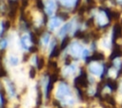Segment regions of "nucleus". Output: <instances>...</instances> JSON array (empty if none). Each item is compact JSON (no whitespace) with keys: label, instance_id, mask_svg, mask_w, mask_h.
<instances>
[{"label":"nucleus","instance_id":"nucleus-9","mask_svg":"<svg viewBox=\"0 0 122 108\" xmlns=\"http://www.w3.org/2000/svg\"><path fill=\"white\" fill-rule=\"evenodd\" d=\"M8 60H9V63L11 66H16L19 63V58L15 54H10Z\"/></svg>","mask_w":122,"mask_h":108},{"label":"nucleus","instance_id":"nucleus-6","mask_svg":"<svg viewBox=\"0 0 122 108\" xmlns=\"http://www.w3.org/2000/svg\"><path fill=\"white\" fill-rule=\"evenodd\" d=\"M96 19H97V22H98V24H99L100 26H104V25H106L107 22H108L107 15L105 14L104 11H100V12L97 14Z\"/></svg>","mask_w":122,"mask_h":108},{"label":"nucleus","instance_id":"nucleus-20","mask_svg":"<svg viewBox=\"0 0 122 108\" xmlns=\"http://www.w3.org/2000/svg\"><path fill=\"white\" fill-rule=\"evenodd\" d=\"M119 91H120V93H122V81L119 84Z\"/></svg>","mask_w":122,"mask_h":108},{"label":"nucleus","instance_id":"nucleus-10","mask_svg":"<svg viewBox=\"0 0 122 108\" xmlns=\"http://www.w3.org/2000/svg\"><path fill=\"white\" fill-rule=\"evenodd\" d=\"M5 84H6V85H5V86H6V89H7L8 93L10 94V97H13V96L15 95V90H14V87H13L12 83H11L10 81H6Z\"/></svg>","mask_w":122,"mask_h":108},{"label":"nucleus","instance_id":"nucleus-23","mask_svg":"<svg viewBox=\"0 0 122 108\" xmlns=\"http://www.w3.org/2000/svg\"><path fill=\"white\" fill-rule=\"evenodd\" d=\"M50 1H51V0H50Z\"/></svg>","mask_w":122,"mask_h":108},{"label":"nucleus","instance_id":"nucleus-13","mask_svg":"<svg viewBox=\"0 0 122 108\" xmlns=\"http://www.w3.org/2000/svg\"><path fill=\"white\" fill-rule=\"evenodd\" d=\"M59 1L65 7H69L70 8V7H73L75 5V3H76L77 0H59Z\"/></svg>","mask_w":122,"mask_h":108},{"label":"nucleus","instance_id":"nucleus-11","mask_svg":"<svg viewBox=\"0 0 122 108\" xmlns=\"http://www.w3.org/2000/svg\"><path fill=\"white\" fill-rule=\"evenodd\" d=\"M75 69H76L75 65H70V66H67V67L64 69V71H63V74H64V76L72 75V74L75 72Z\"/></svg>","mask_w":122,"mask_h":108},{"label":"nucleus","instance_id":"nucleus-16","mask_svg":"<svg viewBox=\"0 0 122 108\" xmlns=\"http://www.w3.org/2000/svg\"><path fill=\"white\" fill-rule=\"evenodd\" d=\"M109 74H110V76H111V77L115 78V77H116V75H117V71H116L115 69H110Z\"/></svg>","mask_w":122,"mask_h":108},{"label":"nucleus","instance_id":"nucleus-14","mask_svg":"<svg viewBox=\"0 0 122 108\" xmlns=\"http://www.w3.org/2000/svg\"><path fill=\"white\" fill-rule=\"evenodd\" d=\"M110 45H111V41H110V39H109V38H104V39L102 40V46H103L104 48H109Z\"/></svg>","mask_w":122,"mask_h":108},{"label":"nucleus","instance_id":"nucleus-8","mask_svg":"<svg viewBox=\"0 0 122 108\" xmlns=\"http://www.w3.org/2000/svg\"><path fill=\"white\" fill-rule=\"evenodd\" d=\"M55 8H56V5L55 3L51 0V1H49V3L47 4V7H46V11L49 15H52L54 10H55Z\"/></svg>","mask_w":122,"mask_h":108},{"label":"nucleus","instance_id":"nucleus-7","mask_svg":"<svg viewBox=\"0 0 122 108\" xmlns=\"http://www.w3.org/2000/svg\"><path fill=\"white\" fill-rule=\"evenodd\" d=\"M60 24H61V19L60 18H52L49 22V27H50V29L53 30L56 27H58L60 26Z\"/></svg>","mask_w":122,"mask_h":108},{"label":"nucleus","instance_id":"nucleus-22","mask_svg":"<svg viewBox=\"0 0 122 108\" xmlns=\"http://www.w3.org/2000/svg\"><path fill=\"white\" fill-rule=\"evenodd\" d=\"M117 1H119V2H122V0H117Z\"/></svg>","mask_w":122,"mask_h":108},{"label":"nucleus","instance_id":"nucleus-19","mask_svg":"<svg viewBox=\"0 0 122 108\" xmlns=\"http://www.w3.org/2000/svg\"><path fill=\"white\" fill-rule=\"evenodd\" d=\"M3 29H4V27H3V24L0 22V35H1L2 31H3Z\"/></svg>","mask_w":122,"mask_h":108},{"label":"nucleus","instance_id":"nucleus-17","mask_svg":"<svg viewBox=\"0 0 122 108\" xmlns=\"http://www.w3.org/2000/svg\"><path fill=\"white\" fill-rule=\"evenodd\" d=\"M7 45H8L7 40H2L1 43H0V48H5L7 46Z\"/></svg>","mask_w":122,"mask_h":108},{"label":"nucleus","instance_id":"nucleus-4","mask_svg":"<svg viewBox=\"0 0 122 108\" xmlns=\"http://www.w3.org/2000/svg\"><path fill=\"white\" fill-rule=\"evenodd\" d=\"M41 85H42V88H43L44 95L47 98L48 93H49V89H50V79L48 77H44L41 81Z\"/></svg>","mask_w":122,"mask_h":108},{"label":"nucleus","instance_id":"nucleus-3","mask_svg":"<svg viewBox=\"0 0 122 108\" xmlns=\"http://www.w3.org/2000/svg\"><path fill=\"white\" fill-rule=\"evenodd\" d=\"M83 49H84V48H83L78 43L74 42V43H72V44L71 45V46H70V53H71L72 56H74V57H78V56L82 55Z\"/></svg>","mask_w":122,"mask_h":108},{"label":"nucleus","instance_id":"nucleus-15","mask_svg":"<svg viewBox=\"0 0 122 108\" xmlns=\"http://www.w3.org/2000/svg\"><path fill=\"white\" fill-rule=\"evenodd\" d=\"M42 43H43V45H45L50 43V35H49V34H45V35L43 36V38H42Z\"/></svg>","mask_w":122,"mask_h":108},{"label":"nucleus","instance_id":"nucleus-12","mask_svg":"<svg viewBox=\"0 0 122 108\" xmlns=\"http://www.w3.org/2000/svg\"><path fill=\"white\" fill-rule=\"evenodd\" d=\"M70 27H71V24H66L65 26H63L62 28L59 30L58 35H59L60 37H64V36L66 35V33L68 32V30L70 29Z\"/></svg>","mask_w":122,"mask_h":108},{"label":"nucleus","instance_id":"nucleus-1","mask_svg":"<svg viewBox=\"0 0 122 108\" xmlns=\"http://www.w3.org/2000/svg\"><path fill=\"white\" fill-rule=\"evenodd\" d=\"M70 95H71V89L68 86V84H66L64 82L59 83L56 88V91H55L56 98L59 99H65L66 98L70 97Z\"/></svg>","mask_w":122,"mask_h":108},{"label":"nucleus","instance_id":"nucleus-18","mask_svg":"<svg viewBox=\"0 0 122 108\" xmlns=\"http://www.w3.org/2000/svg\"><path fill=\"white\" fill-rule=\"evenodd\" d=\"M89 53H90V51H89L88 49H83L82 56H83V57H87V56H89Z\"/></svg>","mask_w":122,"mask_h":108},{"label":"nucleus","instance_id":"nucleus-5","mask_svg":"<svg viewBox=\"0 0 122 108\" xmlns=\"http://www.w3.org/2000/svg\"><path fill=\"white\" fill-rule=\"evenodd\" d=\"M31 44V40L29 34H24L21 38V45L24 48H29Z\"/></svg>","mask_w":122,"mask_h":108},{"label":"nucleus","instance_id":"nucleus-21","mask_svg":"<svg viewBox=\"0 0 122 108\" xmlns=\"http://www.w3.org/2000/svg\"><path fill=\"white\" fill-rule=\"evenodd\" d=\"M2 103H3V99H2V96H1V94H0V106L2 105Z\"/></svg>","mask_w":122,"mask_h":108},{"label":"nucleus","instance_id":"nucleus-2","mask_svg":"<svg viewBox=\"0 0 122 108\" xmlns=\"http://www.w3.org/2000/svg\"><path fill=\"white\" fill-rule=\"evenodd\" d=\"M88 69L94 76H101L103 74V71H104L103 65H101L98 63H90L89 66H88Z\"/></svg>","mask_w":122,"mask_h":108}]
</instances>
